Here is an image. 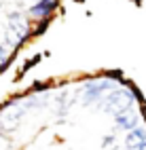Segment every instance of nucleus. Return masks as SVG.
Returning <instances> with one entry per match:
<instances>
[{
	"label": "nucleus",
	"instance_id": "1",
	"mask_svg": "<svg viewBox=\"0 0 146 150\" xmlns=\"http://www.w3.org/2000/svg\"><path fill=\"white\" fill-rule=\"evenodd\" d=\"M131 106H133V93L131 89H125V87H119V89L114 87L112 91H108L100 99V108L112 116L125 112V110H131Z\"/></svg>",
	"mask_w": 146,
	"mask_h": 150
},
{
	"label": "nucleus",
	"instance_id": "2",
	"mask_svg": "<svg viewBox=\"0 0 146 150\" xmlns=\"http://www.w3.org/2000/svg\"><path fill=\"white\" fill-rule=\"evenodd\" d=\"M26 106L23 102H13V104H9L4 106L2 110H0V133H13L15 129L21 125V118L26 114Z\"/></svg>",
	"mask_w": 146,
	"mask_h": 150
},
{
	"label": "nucleus",
	"instance_id": "3",
	"mask_svg": "<svg viewBox=\"0 0 146 150\" xmlns=\"http://www.w3.org/2000/svg\"><path fill=\"white\" fill-rule=\"evenodd\" d=\"M6 47H17L23 38L30 34V21L21 15V13H11L9 15V32H6Z\"/></svg>",
	"mask_w": 146,
	"mask_h": 150
},
{
	"label": "nucleus",
	"instance_id": "4",
	"mask_svg": "<svg viewBox=\"0 0 146 150\" xmlns=\"http://www.w3.org/2000/svg\"><path fill=\"white\" fill-rule=\"evenodd\" d=\"M114 89V85L110 83V81H102V83H95V85H87V89H85V99L87 102H100V99L108 93V91H112Z\"/></svg>",
	"mask_w": 146,
	"mask_h": 150
},
{
	"label": "nucleus",
	"instance_id": "5",
	"mask_svg": "<svg viewBox=\"0 0 146 150\" xmlns=\"http://www.w3.org/2000/svg\"><path fill=\"white\" fill-rule=\"evenodd\" d=\"M57 0H36V2L30 6V15L36 17V19H43V17H49L51 11L55 8Z\"/></svg>",
	"mask_w": 146,
	"mask_h": 150
},
{
	"label": "nucleus",
	"instance_id": "6",
	"mask_svg": "<svg viewBox=\"0 0 146 150\" xmlns=\"http://www.w3.org/2000/svg\"><path fill=\"white\" fill-rule=\"evenodd\" d=\"M138 114L133 110H125V112L116 114V129H123V131H131L133 127H138Z\"/></svg>",
	"mask_w": 146,
	"mask_h": 150
},
{
	"label": "nucleus",
	"instance_id": "7",
	"mask_svg": "<svg viewBox=\"0 0 146 150\" xmlns=\"http://www.w3.org/2000/svg\"><path fill=\"white\" fill-rule=\"evenodd\" d=\"M125 144H127V150H129V148L146 146V129H144V127H133L131 131H127Z\"/></svg>",
	"mask_w": 146,
	"mask_h": 150
},
{
	"label": "nucleus",
	"instance_id": "8",
	"mask_svg": "<svg viewBox=\"0 0 146 150\" xmlns=\"http://www.w3.org/2000/svg\"><path fill=\"white\" fill-rule=\"evenodd\" d=\"M9 55H11V51H9V47L4 42H0V70H2L9 62Z\"/></svg>",
	"mask_w": 146,
	"mask_h": 150
},
{
	"label": "nucleus",
	"instance_id": "9",
	"mask_svg": "<svg viewBox=\"0 0 146 150\" xmlns=\"http://www.w3.org/2000/svg\"><path fill=\"white\" fill-rule=\"evenodd\" d=\"M0 150H13V142H11V137L4 135V133H0Z\"/></svg>",
	"mask_w": 146,
	"mask_h": 150
},
{
	"label": "nucleus",
	"instance_id": "10",
	"mask_svg": "<svg viewBox=\"0 0 146 150\" xmlns=\"http://www.w3.org/2000/svg\"><path fill=\"white\" fill-rule=\"evenodd\" d=\"M104 150H116V139L114 135H108L104 139Z\"/></svg>",
	"mask_w": 146,
	"mask_h": 150
}]
</instances>
